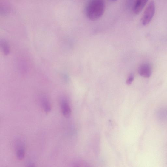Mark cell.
Wrapping results in <instances>:
<instances>
[{"label":"cell","instance_id":"6da1fadb","mask_svg":"<svg viewBox=\"0 0 167 167\" xmlns=\"http://www.w3.org/2000/svg\"><path fill=\"white\" fill-rule=\"evenodd\" d=\"M105 10L104 0H90L86 7V15L90 20H96L103 15Z\"/></svg>","mask_w":167,"mask_h":167},{"label":"cell","instance_id":"7a4b0ae2","mask_svg":"<svg viewBox=\"0 0 167 167\" xmlns=\"http://www.w3.org/2000/svg\"><path fill=\"white\" fill-rule=\"evenodd\" d=\"M155 12V5L154 1H152L146 8L141 18L143 25L146 26L150 23L154 17Z\"/></svg>","mask_w":167,"mask_h":167},{"label":"cell","instance_id":"3957f363","mask_svg":"<svg viewBox=\"0 0 167 167\" xmlns=\"http://www.w3.org/2000/svg\"><path fill=\"white\" fill-rule=\"evenodd\" d=\"M139 73L143 77L149 78L152 74L151 66L149 64L145 63L141 65L139 69Z\"/></svg>","mask_w":167,"mask_h":167},{"label":"cell","instance_id":"277c9868","mask_svg":"<svg viewBox=\"0 0 167 167\" xmlns=\"http://www.w3.org/2000/svg\"><path fill=\"white\" fill-rule=\"evenodd\" d=\"M148 0H136L133 7V12L136 15H138L143 9Z\"/></svg>","mask_w":167,"mask_h":167},{"label":"cell","instance_id":"5b68a950","mask_svg":"<svg viewBox=\"0 0 167 167\" xmlns=\"http://www.w3.org/2000/svg\"><path fill=\"white\" fill-rule=\"evenodd\" d=\"M61 109L63 115L66 117H70L71 110L70 106L67 101L63 100L61 103Z\"/></svg>","mask_w":167,"mask_h":167},{"label":"cell","instance_id":"8992f818","mask_svg":"<svg viewBox=\"0 0 167 167\" xmlns=\"http://www.w3.org/2000/svg\"><path fill=\"white\" fill-rule=\"evenodd\" d=\"M41 104L43 109L46 113H49L51 110V104L48 100L46 98H43L41 100Z\"/></svg>","mask_w":167,"mask_h":167},{"label":"cell","instance_id":"52a82bcc","mask_svg":"<svg viewBox=\"0 0 167 167\" xmlns=\"http://www.w3.org/2000/svg\"><path fill=\"white\" fill-rule=\"evenodd\" d=\"M25 156V150L23 146L19 147L17 151V157L20 160L23 159Z\"/></svg>","mask_w":167,"mask_h":167},{"label":"cell","instance_id":"ba28073f","mask_svg":"<svg viewBox=\"0 0 167 167\" xmlns=\"http://www.w3.org/2000/svg\"><path fill=\"white\" fill-rule=\"evenodd\" d=\"M134 80V76L133 74H131L127 79L126 83L128 85H130Z\"/></svg>","mask_w":167,"mask_h":167},{"label":"cell","instance_id":"9c48e42d","mask_svg":"<svg viewBox=\"0 0 167 167\" xmlns=\"http://www.w3.org/2000/svg\"><path fill=\"white\" fill-rule=\"evenodd\" d=\"M110 1L112 2H115L117 1V0H110Z\"/></svg>","mask_w":167,"mask_h":167}]
</instances>
